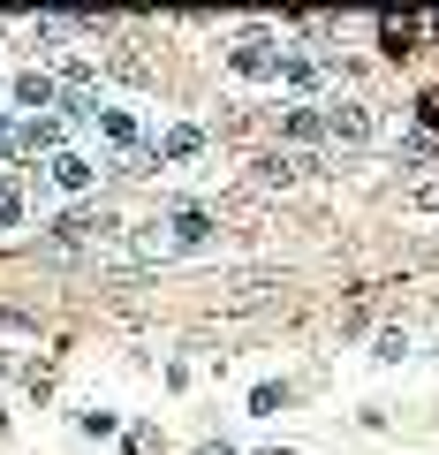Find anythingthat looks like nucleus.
I'll use <instances>...</instances> for the list:
<instances>
[{
    "mask_svg": "<svg viewBox=\"0 0 439 455\" xmlns=\"http://www.w3.org/2000/svg\"><path fill=\"white\" fill-rule=\"evenodd\" d=\"M303 175H325L318 152H258V160H250V190H288V182H303Z\"/></svg>",
    "mask_w": 439,
    "mask_h": 455,
    "instance_id": "1",
    "label": "nucleus"
},
{
    "mask_svg": "<svg viewBox=\"0 0 439 455\" xmlns=\"http://www.w3.org/2000/svg\"><path fill=\"white\" fill-rule=\"evenodd\" d=\"M61 145V122L53 114H38V122H16V114H0V152L8 160H38V152Z\"/></svg>",
    "mask_w": 439,
    "mask_h": 455,
    "instance_id": "2",
    "label": "nucleus"
},
{
    "mask_svg": "<svg viewBox=\"0 0 439 455\" xmlns=\"http://www.w3.org/2000/svg\"><path fill=\"white\" fill-rule=\"evenodd\" d=\"M167 243H175V259H182V251H205L212 243V235H220V220H212V212H197V205H182V212H167Z\"/></svg>",
    "mask_w": 439,
    "mask_h": 455,
    "instance_id": "3",
    "label": "nucleus"
},
{
    "mask_svg": "<svg viewBox=\"0 0 439 455\" xmlns=\"http://www.w3.org/2000/svg\"><path fill=\"white\" fill-rule=\"evenodd\" d=\"M318 122H325V137H341V145H364V137L379 130V122H372V107H364V99H333V107H325Z\"/></svg>",
    "mask_w": 439,
    "mask_h": 455,
    "instance_id": "4",
    "label": "nucleus"
},
{
    "mask_svg": "<svg viewBox=\"0 0 439 455\" xmlns=\"http://www.w3.org/2000/svg\"><path fill=\"white\" fill-rule=\"evenodd\" d=\"M114 212L106 205H76V212H61V220H53V235H61V243H98V235H114Z\"/></svg>",
    "mask_w": 439,
    "mask_h": 455,
    "instance_id": "5",
    "label": "nucleus"
},
{
    "mask_svg": "<svg viewBox=\"0 0 439 455\" xmlns=\"http://www.w3.org/2000/svg\"><path fill=\"white\" fill-rule=\"evenodd\" d=\"M46 175H53V190L83 197V190H91V182H98V167L83 160V152H53V160H46Z\"/></svg>",
    "mask_w": 439,
    "mask_h": 455,
    "instance_id": "6",
    "label": "nucleus"
},
{
    "mask_svg": "<svg viewBox=\"0 0 439 455\" xmlns=\"http://www.w3.org/2000/svg\"><path fill=\"white\" fill-rule=\"evenodd\" d=\"M16 107H31V122H38V107H61V84H53L46 68H23L16 76Z\"/></svg>",
    "mask_w": 439,
    "mask_h": 455,
    "instance_id": "7",
    "label": "nucleus"
},
{
    "mask_svg": "<svg viewBox=\"0 0 439 455\" xmlns=\"http://www.w3.org/2000/svg\"><path fill=\"white\" fill-rule=\"evenodd\" d=\"M243 76H280V53H273V38H243V46L228 53Z\"/></svg>",
    "mask_w": 439,
    "mask_h": 455,
    "instance_id": "8",
    "label": "nucleus"
},
{
    "mask_svg": "<svg viewBox=\"0 0 439 455\" xmlns=\"http://www.w3.org/2000/svg\"><path fill=\"white\" fill-rule=\"evenodd\" d=\"M98 137L122 145V152H137V114L129 107H98Z\"/></svg>",
    "mask_w": 439,
    "mask_h": 455,
    "instance_id": "9",
    "label": "nucleus"
},
{
    "mask_svg": "<svg viewBox=\"0 0 439 455\" xmlns=\"http://www.w3.org/2000/svg\"><path fill=\"white\" fill-rule=\"evenodd\" d=\"M197 152H205V130H197V122H175V130L160 137V160H197Z\"/></svg>",
    "mask_w": 439,
    "mask_h": 455,
    "instance_id": "10",
    "label": "nucleus"
},
{
    "mask_svg": "<svg viewBox=\"0 0 439 455\" xmlns=\"http://www.w3.org/2000/svg\"><path fill=\"white\" fill-rule=\"evenodd\" d=\"M417 31H424V23H409V16H387V23H379V46H387L394 61H402V53H417Z\"/></svg>",
    "mask_w": 439,
    "mask_h": 455,
    "instance_id": "11",
    "label": "nucleus"
},
{
    "mask_svg": "<svg viewBox=\"0 0 439 455\" xmlns=\"http://www.w3.org/2000/svg\"><path fill=\"white\" fill-rule=\"evenodd\" d=\"M280 84H295V92H310V84H325V68L310 61V53H280Z\"/></svg>",
    "mask_w": 439,
    "mask_h": 455,
    "instance_id": "12",
    "label": "nucleus"
},
{
    "mask_svg": "<svg viewBox=\"0 0 439 455\" xmlns=\"http://www.w3.org/2000/svg\"><path fill=\"white\" fill-rule=\"evenodd\" d=\"M402 160H409V167H432V160H439V137H432V130L402 137Z\"/></svg>",
    "mask_w": 439,
    "mask_h": 455,
    "instance_id": "13",
    "label": "nucleus"
},
{
    "mask_svg": "<svg viewBox=\"0 0 439 455\" xmlns=\"http://www.w3.org/2000/svg\"><path fill=\"white\" fill-rule=\"evenodd\" d=\"M288 410V387H250V418H280Z\"/></svg>",
    "mask_w": 439,
    "mask_h": 455,
    "instance_id": "14",
    "label": "nucleus"
},
{
    "mask_svg": "<svg viewBox=\"0 0 439 455\" xmlns=\"http://www.w3.org/2000/svg\"><path fill=\"white\" fill-rule=\"evenodd\" d=\"M280 130H288V137H318L325 122H318V114H310V107H288V114H280Z\"/></svg>",
    "mask_w": 439,
    "mask_h": 455,
    "instance_id": "15",
    "label": "nucleus"
},
{
    "mask_svg": "<svg viewBox=\"0 0 439 455\" xmlns=\"http://www.w3.org/2000/svg\"><path fill=\"white\" fill-rule=\"evenodd\" d=\"M372 357H379V364H402V357H409V334H394V326H387V334L372 341Z\"/></svg>",
    "mask_w": 439,
    "mask_h": 455,
    "instance_id": "16",
    "label": "nucleus"
},
{
    "mask_svg": "<svg viewBox=\"0 0 439 455\" xmlns=\"http://www.w3.org/2000/svg\"><path fill=\"white\" fill-rule=\"evenodd\" d=\"M16 220H23V190L0 175V228H16Z\"/></svg>",
    "mask_w": 439,
    "mask_h": 455,
    "instance_id": "17",
    "label": "nucleus"
},
{
    "mask_svg": "<svg viewBox=\"0 0 439 455\" xmlns=\"http://www.w3.org/2000/svg\"><path fill=\"white\" fill-rule=\"evenodd\" d=\"M409 205H417V212H439V182H424V190L409 197Z\"/></svg>",
    "mask_w": 439,
    "mask_h": 455,
    "instance_id": "18",
    "label": "nucleus"
},
{
    "mask_svg": "<svg viewBox=\"0 0 439 455\" xmlns=\"http://www.w3.org/2000/svg\"><path fill=\"white\" fill-rule=\"evenodd\" d=\"M424 122H432V137H439V92H432V99H424Z\"/></svg>",
    "mask_w": 439,
    "mask_h": 455,
    "instance_id": "19",
    "label": "nucleus"
}]
</instances>
